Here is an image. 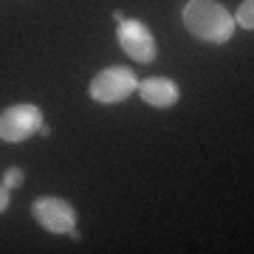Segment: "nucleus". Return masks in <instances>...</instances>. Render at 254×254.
<instances>
[{
	"label": "nucleus",
	"instance_id": "1",
	"mask_svg": "<svg viewBox=\"0 0 254 254\" xmlns=\"http://www.w3.org/2000/svg\"><path fill=\"white\" fill-rule=\"evenodd\" d=\"M181 20L187 31L200 43L209 46H223L235 37V17L232 11L218 0H187L181 11Z\"/></svg>",
	"mask_w": 254,
	"mask_h": 254
},
{
	"label": "nucleus",
	"instance_id": "2",
	"mask_svg": "<svg viewBox=\"0 0 254 254\" xmlns=\"http://www.w3.org/2000/svg\"><path fill=\"white\" fill-rule=\"evenodd\" d=\"M138 88L136 71L127 68V65H110V68H102L96 76L88 85V93L96 105H119L125 102L127 96H133Z\"/></svg>",
	"mask_w": 254,
	"mask_h": 254
},
{
	"label": "nucleus",
	"instance_id": "3",
	"mask_svg": "<svg viewBox=\"0 0 254 254\" xmlns=\"http://www.w3.org/2000/svg\"><path fill=\"white\" fill-rule=\"evenodd\" d=\"M116 40L122 46V51L138 65H150L158 57L155 34L141 20H122V23H116Z\"/></svg>",
	"mask_w": 254,
	"mask_h": 254
},
{
	"label": "nucleus",
	"instance_id": "4",
	"mask_svg": "<svg viewBox=\"0 0 254 254\" xmlns=\"http://www.w3.org/2000/svg\"><path fill=\"white\" fill-rule=\"evenodd\" d=\"M43 127V110L37 105H11L0 113V141L6 144H20L40 133Z\"/></svg>",
	"mask_w": 254,
	"mask_h": 254
},
{
	"label": "nucleus",
	"instance_id": "5",
	"mask_svg": "<svg viewBox=\"0 0 254 254\" xmlns=\"http://www.w3.org/2000/svg\"><path fill=\"white\" fill-rule=\"evenodd\" d=\"M31 218L40 226L51 232V235H68L71 229H76V209L65 198L57 195H43L31 203Z\"/></svg>",
	"mask_w": 254,
	"mask_h": 254
},
{
	"label": "nucleus",
	"instance_id": "6",
	"mask_svg": "<svg viewBox=\"0 0 254 254\" xmlns=\"http://www.w3.org/2000/svg\"><path fill=\"white\" fill-rule=\"evenodd\" d=\"M136 93L141 96V102H147L150 108H158V110L173 108L181 99V88L170 76H147V79L138 82Z\"/></svg>",
	"mask_w": 254,
	"mask_h": 254
},
{
	"label": "nucleus",
	"instance_id": "7",
	"mask_svg": "<svg viewBox=\"0 0 254 254\" xmlns=\"http://www.w3.org/2000/svg\"><path fill=\"white\" fill-rule=\"evenodd\" d=\"M232 17H235V26H243V28L252 31L254 28V0H243Z\"/></svg>",
	"mask_w": 254,
	"mask_h": 254
},
{
	"label": "nucleus",
	"instance_id": "8",
	"mask_svg": "<svg viewBox=\"0 0 254 254\" xmlns=\"http://www.w3.org/2000/svg\"><path fill=\"white\" fill-rule=\"evenodd\" d=\"M23 178H26V173H23V170H20V167H9V170H6V175H3V187H6V190H14V187H20V184H23Z\"/></svg>",
	"mask_w": 254,
	"mask_h": 254
},
{
	"label": "nucleus",
	"instance_id": "9",
	"mask_svg": "<svg viewBox=\"0 0 254 254\" xmlns=\"http://www.w3.org/2000/svg\"><path fill=\"white\" fill-rule=\"evenodd\" d=\"M9 203H11V195H9V190H6V187L0 184V215H3L6 209H9Z\"/></svg>",
	"mask_w": 254,
	"mask_h": 254
}]
</instances>
